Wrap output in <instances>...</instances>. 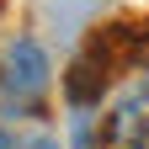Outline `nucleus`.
Listing matches in <instances>:
<instances>
[{"label":"nucleus","instance_id":"7ed1b4c3","mask_svg":"<svg viewBox=\"0 0 149 149\" xmlns=\"http://www.w3.org/2000/svg\"><path fill=\"white\" fill-rule=\"evenodd\" d=\"M69 144L74 149H107L101 144V107H69Z\"/></svg>","mask_w":149,"mask_h":149},{"label":"nucleus","instance_id":"f257e3e1","mask_svg":"<svg viewBox=\"0 0 149 149\" xmlns=\"http://www.w3.org/2000/svg\"><path fill=\"white\" fill-rule=\"evenodd\" d=\"M53 91V59L37 37L16 32L0 43V123H32Z\"/></svg>","mask_w":149,"mask_h":149},{"label":"nucleus","instance_id":"f03ea898","mask_svg":"<svg viewBox=\"0 0 149 149\" xmlns=\"http://www.w3.org/2000/svg\"><path fill=\"white\" fill-rule=\"evenodd\" d=\"M149 139V74H133L123 91H112V101L101 112V144L107 149H128Z\"/></svg>","mask_w":149,"mask_h":149},{"label":"nucleus","instance_id":"39448f33","mask_svg":"<svg viewBox=\"0 0 149 149\" xmlns=\"http://www.w3.org/2000/svg\"><path fill=\"white\" fill-rule=\"evenodd\" d=\"M128 149H149V139H139V144H128Z\"/></svg>","mask_w":149,"mask_h":149},{"label":"nucleus","instance_id":"20e7f679","mask_svg":"<svg viewBox=\"0 0 149 149\" xmlns=\"http://www.w3.org/2000/svg\"><path fill=\"white\" fill-rule=\"evenodd\" d=\"M0 149H59V139L48 128H27V123H0Z\"/></svg>","mask_w":149,"mask_h":149}]
</instances>
